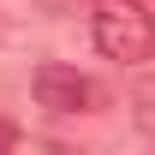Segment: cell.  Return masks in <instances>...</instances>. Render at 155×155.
I'll return each instance as SVG.
<instances>
[{
    "label": "cell",
    "mask_w": 155,
    "mask_h": 155,
    "mask_svg": "<svg viewBox=\"0 0 155 155\" xmlns=\"http://www.w3.org/2000/svg\"><path fill=\"white\" fill-rule=\"evenodd\" d=\"M137 125L155 137V84H137Z\"/></svg>",
    "instance_id": "obj_3"
},
{
    "label": "cell",
    "mask_w": 155,
    "mask_h": 155,
    "mask_svg": "<svg viewBox=\"0 0 155 155\" xmlns=\"http://www.w3.org/2000/svg\"><path fill=\"white\" fill-rule=\"evenodd\" d=\"M30 90H36V107H48V114H96L101 101V84L90 72H78V66H60V60H48V66H36V78H30Z\"/></svg>",
    "instance_id": "obj_2"
},
{
    "label": "cell",
    "mask_w": 155,
    "mask_h": 155,
    "mask_svg": "<svg viewBox=\"0 0 155 155\" xmlns=\"http://www.w3.org/2000/svg\"><path fill=\"white\" fill-rule=\"evenodd\" d=\"M12 143H18V131H12V125L0 119V149H12Z\"/></svg>",
    "instance_id": "obj_4"
},
{
    "label": "cell",
    "mask_w": 155,
    "mask_h": 155,
    "mask_svg": "<svg viewBox=\"0 0 155 155\" xmlns=\"http://www.w3.org/2000/svg\"><path fill=\"white\" fill-rule=\"evenodd\" d=\"M90 30H96V48L119 66L155 54V18L143 0H90Z\"/></svg>",
    "instance_id": "obj_1"
}]
</instances>
